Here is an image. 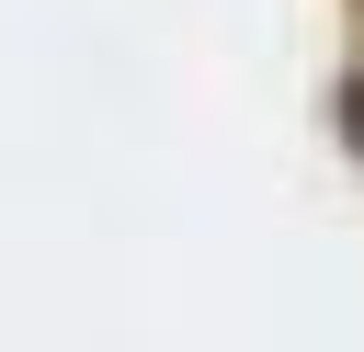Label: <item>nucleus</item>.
Returning a JSON list of instances; mask_svg holds the SVG:
<instances>
[{"instance_id": "1", "label": "nucleus", "mask_w": 364, "mask_h": 352, "mask_svg": "<svg viewBox=\"0 0 364 352\" xmlns=\"http://www.w3.org/2000/svg\"><path fill=\"white\" fill-rule=\"evenodd\" d=\"M341 136L364 148V79H341Z\"/></svg>"}]
</instances>
